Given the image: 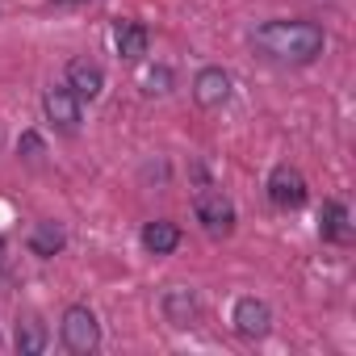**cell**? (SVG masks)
I'll return each instance as SVG.
<instances>
[{"label":"cell","mask_w":356,"mask_h":356,"mask_svg":"<svg viewBox=\"0 0 356 356\" xmlns=\"http://www.w3.org/2000/svg\"><path fill=\"white\" fill-rule=\"evenodd\" d=\"M252 47L273 59V63H293V67H306L323 55L327 38L314 22H298V17H273L264 22L256 34H252Z\"/></svg>","instance_id":"cell-1"},{"label":"cell","mask_w":356,"mask_h":356,"mask_svg":"<svg viewBox=\"0 0 356 356\" xmlns=\"http://www.w3.org/2000/svg\"><path fill=\"white\" fill-rule=\"evenodd\" d=\"M59 339H63V348L67 352H76V356H92L97 348H101V323H97V314L88 310V306H67L63 310V318H59Z\"/></svg>","instance_id":"cell-2"},{"label":"cell","mask_w":356,"mask_h":356,"mask_svg":"<svg viewBox=\"0 0 356 356\" xmlns=\"http://www.w3.org/2000/svg\"><path fill=\"white\" fill-rule=\"evenodd\" d=\"M193 214L210 235H231L235 231V202L218 185H202L193 193Z\"/></svg>","instance_id":"cell-3"},{"label":"cell","mask_w":356,"mask_h":356,"mask_svg":"<svg viewBox=\"0 0 356 356\" xmlns=\"http://www.w3.org/2000/svg\"><path fill=\"white\" fill-rule=\"evenodd\" d=\"M42 113L59 134H80V126H84V101L67 84H51L42 92Z\"/></svg>","instance_id":"cell-4"},{"label":"cell","mask_w":356,"mask_h":356,"mask_svg":"<svg viewBox=\"0 0 356 356\" xmlns=\"http://www.w3.org/2000/svg\"><path fill=\"white\" fill-rule=\"evenodd\" d=\"M264 189H268V202L277 210H302L306 206V176L298 168H289V163H277L268 172V185Z\"/></svg>","instance_id":"cell-5"},{"label":"cell","mask_w":356,"mask_h":356,"mask_svg":"<svg viewBox=\"0 0 356 356\" xmlns=\"http://www.w3.org/2000/svg\"><path fill=\"white\" fill-rule=\"evenodd\" d=\"M231 323H235V331H239L243 339H264V335L273 331V310H268L264 298L248 293V298H239V302L231 306Z\"/></svg>","instance_id":"cell-6"},{"label":"cell","mask_w":356,"mask_h":356,"mask_svg":"<svg viewBox=\"0 0 356 356\" xmlns=\"http://www.w3.org/2000/svg\"><path fill=\"white\" fill-rule=\"evenodd\" d=\"M63 84H67L80 101H97V97L105 92V67L92 63L88 55H76V59L67 63V72H63Z\"/></svg>","instance_id":"cell-7"},{"label":"cell","mask_w":356,"mask_h":356,"mask_svg":"<svg viewBox=\"0 0 356 356\" xmlns=\"http://www.w3.org/2000/svg\"><path fill=\"white\" fill-rule=\"evenodd\" d=\"M231 92H235V80H231V72H222V67H202V72L193 76V101H197L202 109H222V105L231 101Z\"/></svg>","instance_id":"cell-8"},{"label":"cell","mask_w":356,"mask_h":356,"mask_svg":"<svg viewBox=\"0 0 356 356\" xmlns=\"http://www.w3.org/2000/svg\"><path fill=\"white\" fill-rule=\"evenodd\" d=\"M163 318L172 323V327H193L197 323V314H202V306H197V293L189 289V285H172V289H163Z\"/></svg>","instance_id":"cell-9"},{"label":"cell","mask_w":356,"mask_h":356,"mask_svg":"<svg viewBox=\"0 0 356 356\" xmlns=\"http://www.w3.org/2000/svg\"><path fill=\"white\" fill-rule=\"evenodd\" d=\"M113 47H118V55H122L126 63H143L147 51H151V34H147L143 22H118V30H113Z\"/></svg>","instance_id":"cell-10"},{"label":"cell","mask_w":356,"mask_h":356,"mask_svg":"<svg viewBox=\"0 0 356 356\" xmlns=\"http://www.w3.org/2000/svg\"><path fill=\"white\" fill-rule=\"evenodd\" d=\"M318 239L323 243H352V214L343 202H323L318 210Z\"/></svg>","instance_id":"cell-11"},{"label":"cell","mask_w":356,"mask_h":356,"mask_svg":"<svg viewBox=\"0 0 356 356\" xmlns=\"http://www.w3.org/2000/svg\"><path fill=\"white\" fill-rule=\"evenodd\" d=\"M143 248H147V256H172L176 248H181V227H176L172 218H155V222H147L143 227Z\"/></svg>","instance_id":"cell-12"},{"label":"cell","mask_w":356,"mask_h":356,"mask_svg":"<svg viewBox=\"0 0 356 356\" xmlns=\"http://www.w3.org/2000/svg\"><path fill=\"white\" fill-rule=\"evenodd\" d=\"M47 339H51V331H47V323L38 314H22L17 318V352L22 356H42Z\"/></svg>","instance_id":"cell-13"},{"label":"cell","mask_w":356,"mask_h":356,"mask_svg":"<svg viewBox=\"0 0 356 356\" xmlns=\"http://www.w3.org/2000/svg\"><path fill=\"white\" fill-rule=\"evenodd\" d=\"M63 248H67V231H63L59 222H38V227L30 231V252H34V256L55 260Z\"/></svg>","instance_id":"cell-14"},{"label":"cell","mask_w":356,"mask_h":356,"mask_svg":"<svg viewBox=\"0 0 356 356\" xmlns=\"http://www.w3.org/2000/svg\"><path fill=\"white\" fill-rule=\"evenodd\" d=\"M172 67L168 63H143V72H138V84H143V92L147 97H163V92H172Z\"/></svg>","instance_id":"cell-15"},{"label":"cell","mask_w":356,"mask_h":356,"mask_svg":"<svg viewBox=\"0 0 356 356\" xmlns=\"http://www.w3.org/2000/svg\"><path fill=\"white\" fill-rule=\"evenodd\" d=\"M17 155H22V159H30V163H38V159L47 155L42 134H38V130H22V138H17Z\"/></svg>","instance_id":"cell-16"},{"label":"cell","mask_w":356,"mask_h":356,"mask_svg":"<svg viewBox=\"0 0 356 356\" xmlns=\"http://www.w3.org/2000/svg\"><path fill=\"white\" fill-rule=\"evenodd\" d=\"M5 256H9V243H5V239H0V268H5Z\"/></svg>","instance_id":"cell-17"}]
</instances>
